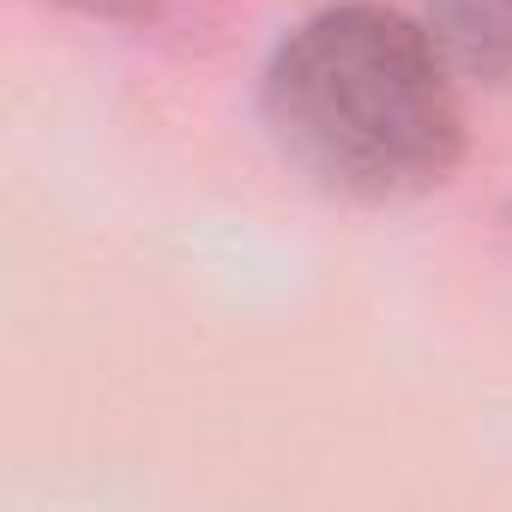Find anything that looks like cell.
Instances as JSON below:
<instances>
[{"mask_svg": "<svg viewBox=\"0 0 512 512\" xmlns=\"http://www.w3.org/2000/svg\"><path fill=\"white\" fill-rule=\"evenodd\" d=\"M260 121L302 181L362 205L422 199L464 157L458 73L422 19L380 0H332L272 49Z\"/></svg>", "mask_w": 512, "mask_h": 512, "instance_id": "6da1fadb", "label": "cell"}, {"mask_svg": "<svg viewBox=\"0 0 512 512\" xmlns=\"http://www.w3.org/2000/svg\"><path fill=\"white\" fill-rule=\"evenodd\" d=\"M416 19L458 79L476 85L512 79V0H422Z\"/></svg>", "mask_w": 512, "mask_h": 512, "instance_id": "7a4b0ae2", "label": "cell"}, {"mask_svg": "<svg viewBox=\"0 0 512 512\" xmlns=\"http://www.w3.org/2000/svg\"><path fill=\"white\" fill-rule=\"evenodd\" d=\"M55 7H67V13H79V19H109V25H127V19L157 13L163 0H55Z\"/></svg>", "mask_w": 512, "mask_h": 512, "instance_id": "3957f363", "label": "cell"}, {"mask_svg": "<svg viewBox=\"0 0 512 512\" xmlns=\"http://www.w3.org/2000/svg\"><path fill=\"white\" fill-rule=\"evenodd\" d=\"M506 235H512V205H506Z\"/></svg>", "mask_w": 512, "mask_h": 512, "instance_id": "277c9868", "label": "cell"}]
</instances>
